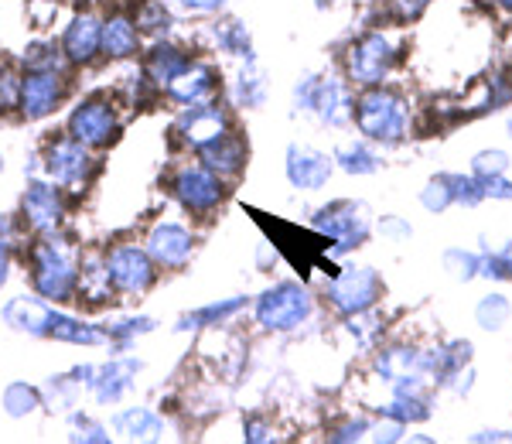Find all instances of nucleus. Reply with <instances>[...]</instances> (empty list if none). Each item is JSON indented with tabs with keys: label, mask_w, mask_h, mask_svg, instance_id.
<instances>
[{
	"label": "nucleus",
	"mask_w": 512,
	"mask_h": 444,
	"mask_svg": "<svg viewBox=\"0 0 512 444\" xmlns=\"http://www.w3.org/2000/svg\"><path fill=\"white\" fill-rule=\"evenodd\" d=\"M79 257H82V246L72 243L69 236L62 233L35 236V243L24 253L31 291L52 304H76Z\"/></svg>",
	"instance_id": "1"
},
{
	"label": "nucleus",
	"mask_w": 512,
	"mask_h": 444,
	"mask_svg": "<svg viewBox=\"0 0 512 444\" xmlns=\"http://www.w3.org/2000/svg\"><path fill=\"white\" fill-rule=\"evenodd\" d=\"M168 192L188 216L209 219L216 216L226 202V178H219L212 168H205L202 161H181L168 175Z\"/></svg>",
	"instance_id": "2"
},
{
	"label": "nucleus",
	"mask_w": 512,
	"mask_h": 444,
	"mask_svg": "<svg viewBox=\"0 0 512 444\" xmlns=\"http://www.w3.org/2000/svg\"><path fill=\"white\" fill-rule=\"evenodd\" d=\"M103 263H106V277H110L117 298H144V294L154 291V284H158V277H161L158 263L151 260L144 243H134V240L106 246Z\"/></svg>",
	"instance_id": "3"
},
{
	"label": "nucleus",
	"mask_w": 512,
	"mask_h": 444,
	"mask_svg": "<svg viewBox=\"0 0 512 444\" xmlns=\"http://www.w3.org/2000/svg\"><path fill=\"white\" fill-rule=\"evenodd\" d=\"M41 175L48 178V182H55L62 188L65 195H79L86 192L89 182H93L96 175V154L89 151L86 144L72 141L69 134L62 137H52V141L45 144V151H41Z\"/></svg>",
	"instance_id": "4"
},
{
	"label": "nucleus",
	"mask_w": 512,
	"mask_h": 444,
	"mask_svg": "<svg viewBox=\"0 0 512 444\" xmlns=\"http://www.w3.org/2000/svg\"><path fill=\"white\" fill-rule=\"evenodd\" d=\"M311 308L315 301H311L308 287L297 281H280L253 301V322L263 332H294L311 318Z\"/></svg>",
	"instance_id": "5"
},
{
	"label": "nucleus",
	"mask_w": 512,
	"mask_h": 444,
	"mask_svg": "<svg viewBox=\"0 0 512 444\" xmlns=\"http://www.w3.org/2000/svg\"><path fill=\"white\" fill-rule=\"evenodd\" d=\"M120 110L110 96L93 93V96H82V100L72 106L69 117H65V134L72 141L86 144L89 151H103L120 137Z\"/></svg>",
	"instance_id": "6"
},
{
	"label": "nucleus",
	"mask_w": 512,
	"mask_h": 444,
	"mask_svg": "<svg viewBox=\"0 0 512 444\" xmlns=\"http://www.w3.org/2000/svg\"><path fill=\"white\" fill-rule=\"evenodd\" d=\"M352 120H355V127H359V134L369 137V141L396 144L407 134V106H403L400 96L386 93V89H376V86H369L366 93L355 100Z\"/></svg>",
	"instance_id": "7"
},
{
	"label": "nucleus",
	"mask_w": 512,
	"mask_h": 444,
	"mask_svg": "<svg viewBox=\"0 0 512 444\" xmlns=\"http://www.w3.org/2000/svg\"><path fill=\"white\" fill-rule=\"evenodd\" d=\"M233 113L222 100H209V103H195L185 106L178 113L175 123H171V137H175L178 147L185 151H202V147L222 141V137L233 134Z\"/></svg>",
	"instance_id": "8"
},
{
	"label": "nucleus",
	"mask_w": 512,
	"mask_h": 444,
	"mask_svg": "<svg viewBox=\"0 0 512 444\" xmlns=\"http://www.w3.org/2000/svg\"><path fill=\"white\" fill-rule=\"evenodd\" d=\"M65 212H69V195H65L59 185L48 182L45 175L28 178V188H24V195H21L18 219L31 236L62 233Z\"/></svg>",
	"instance_id": "9"
},
{
	"label": "nucleus",
	"mask_w": 512,
	"mask_h": 444,
	"mask_svg": "<svg viewBox=\"0 0 512 444\" xmlns=\"http://www.w3.org/2000/svg\"><path fill=\"white\" fill-rule=\"evenodd\" d=\"M294 106L304 113H315L321 123L328 127H345L352 120L355 100L349 86L338 79H321V76H304L294 89Z\"/></svg>",
	"instance_id": "10"
},
{
	"label": "nucleus",
	"mask_w": 512,
	"mask_h": 444,
	"mask_svg": "<svg viewBox=\"0 0 512 444\" xmlns=\"http://www.w3.org/2000/svg\"><path fill=\"white\" fill-rule=\"evenodd\" d=\"M144 250L151 253V260L158 263L161 274H181L188 270L195 250H198V236L188 222L181 219H158L144 236Z\"/></svg>",
	"instance_id": "11"
},
{
	"label": "nucleus",
	"mask_w": 512,
	"mask_h": 444,
	"mask_svg": "<svg viewBox=\"0 0 512 444\" xmlns=\"http://www.w3.org/2000/svg\"><path fill=\"white\" fill-rule=\"evenodd\" d=\"M69 96V76L65 69H21V100L18 117L28 123L48 120L55 110H62Z\"/></svg>",
	"instance_id": "12"
},
{
	"label": "nucleus",
	"mask_w": 512,
	"mask_h": 444,
	"mask_svg": "<svg viewBox=\"0 0 512 444\" xmlns=\"http://www.w3.org/2000/svg\"><path fill=\"white\" fill-rule=\"evenodd\" d=\"M140 373H144V359L127 356V352H113L106 363H93V369H89V400L99 407H120L127 400V393L137 386Z\"/></svg>",
	"instance_id": "13"
},
{
	"label": "nucleus",
	"mask_w": 512,
	"mask_h": 444,
	"mask_svg": "<svg viewBox=\"0 0 512 444\" xmlns=\"http://www.w3.org/2000/svg\"><path fill=\"white\" fill-rule=\"evenodd\" d=\"M311 226H315V233L335 243L328 253L342 257V253L355 250V246L369 236V212H366V205H359V202H332L315 212Z\"/></svg>",
	"instance_id": "14"
},
{
	"label": "nucleus",
	"mask_w": 512,
	"mask_h": 444,
	"mask_svg": "<svg viewBox=\"0 0 512 444\" xmlns=\"http://www.w3.org/2000/svg\"><path fill=\"white\" fill-rule=\"evenodd\" d=\"M379 291H383V284H379V274L373 267H345L325 284V298L345 318L373 308L379 301Z\"/></svg>",
	"instance_id": "15"
},
{
	"label": "nucleus",
	"mask_w": 512,
	"mask_h": 444,
	"mask_svg": "<svg viewBox=\"0 0 512 444\" xmlns=\"http://www.w3.org/2000/svg\"><path fill=\"white\" fill-rule=\"evenodd\" d=\"M59 52L72 69H86L96 59H103V14L89 11V7L72 14L69 24L62 28Z\"/></svg>",
	"instance_id": "16"
},
{
	"label": "nucleus",
	"mask_w": 512,
	"mask_h": 444,
	"mask_svg": "<svg viewBox=\"0 0 512 444\" xmlns=\"http://www.w3.org/2000/svg\"><path fill=\"white\" fill-rule=\"evenodd\" d=\"M219 89H222V76L216 65L205 59H192L161 89V96L168 103H175L178 110H185V106H195V103L219 100Z\"/></svg>",
	"instance_id": "17"
},
{
	"label": "nucleus",
	"mask_w": 512,
	"mask_h": 444,
	"mask_svg": "<svg viewBox=\"0 0 512 444\" xmlns=\"http://www.w3.org/2000/svg\"><path fill=\"white\" fill-rule=\"evenodd\" d=\"M59 304L38 298L35 291L31 294H14L0 304V322H4L11 332L28 335V339H48V328H52V315Z\"/></svg>",
	"instance_id": "18"
},
{
	"label": "nucleus",
	"mask_w": 512,
	"mask_h": 444,
	"mask_svg": "<svg viewBox=\"0 0 512 444\" xmlns=\"http://www.w3.org/2000/svg\"><path fill=\"white\" fill-rule=\"evenodd\" d=\"M393 65V45L383 35H366L359 38L345 55V69H349V82L355 86H379L383 76Z\"/></svg>",
	"instance_id": "19"
},
{
	"label": "nucleus",
	"mask_w": 512,
	"mask_h": 444,
	"mask_svg": "<svg viewBox=\"0 0 512 444\" xmlns=\"http://www.w3.org/2000/svg\"><path fill=\"white\" fill-rule=\"evenodd\" d=\"M332 168H335V161L308 144H291L284 154L287 182L294 188H301V192H318V188H325L328 178H332Z\"/></svg>",
	"instance_id": "20"
},
{
	"label": "nucleus",
	"mask_w": 512,
	"mask_h": 444,
	"mask_svg": "<svg viewBox=\"0 0 512 444\" xmlns=\"http://www.w3.org/2000/svg\"><path fill=\"white\" fill-rule=\"evenodd\" d=\"M144 55V35L130 11H110L103 18V59L130 62Z\"/></svg>",
	"instance_id": "21"
},
{
	"label": "nucleus",
	"mask_w": 512,
	"mask_h": 444,
	"mask_svg": "<svg viewBox=\"0 0 512 444\" xmlns=\"http://www.w3.org/2000/svg\"><path fill=\"white\" fill-rule=\"evenodd\" d=\"M117 291H113L110 277H106L103 250H86L79 257V284H76V304L82 308H106Z\"/></svg>",
	"instance_id": "22"
},
{
	"label": "nucleus",
	"mask_w": 512,
	"mask_h": 444,
	"mask_svg": "<svg viewBox=\"0 0 512 444\" xmlns=\"http://www.w3.org/2000/svg\"><path fill=\"white\" fill-rule=\"evenodd\" d=\"M110 431L123 441H164L168 434V421L154 407H123L110 417Z\"/></svg>",
	"instance_id": "23"
},
{
	"label": "nucleus",
	"mask_w": 512,
	"mask_h": 444,
	"mask_svg": "<svg viewBox=\"0 0 512 444\" xmlns=\"http://www.w3.org/2000/svg\"><path fill=\"white\" fill-rule=\"evenodd\" d=\"M188 62H192V52H188V48L175 45L171 38H158V41H151V48L144 52L140 69H144V76L151 79V86L161 93V89L168 86Z\"/></svg>",
	"instance_id": "24"
},
{
	"label": "nucleus",
	"mask_w": 512,
	"mask_h": 444,
	"mask_svg": "<svg viewBox=\"0 0 512 444\" xmlns=\"http://www.w3.org/2000/svg\"><path fill=\"white\" fill-rule=\"evenodd\" d=\"M246 304H250V298H243V294H233V298H216V301L202 304V308L185 311V315L175 322V332L188 335V332H205V328H219V325L233 322Z\"/></svg>",
	"instance_id": "25"
},
{
	"label": "nucleus",
	"mask_w": 512,
	"mask_h": 444,
	"mask_svg": "<svg viewBox=\"0 0 512 444\" xmlns=\"http://www.w3.org/2000/svg\"><path fill=\"white\" fill-rule=\"evenodd\" d=\"M48 339L62 342V345H79V349H99V345H106L103 325L86 322L82 315H69V311H62V304L55 308V315H52Z\"/></svg>",
	"instance_id": "26"
},
{
	"label": "nucleus",
	"mask_w": 512,
	"mask_h": 444,
	"mask_svg": "<svg viewBox=\"0 0 512 444\" xmlns=\"http://www.w3.org/2000/svg\"><path fill=\"white\" fill-rule=\"evenodd\" d=\"M246 141L236 134H229V137H222V141L216 144H209V147H202V151H195V158L205 164V168H212L219 178H236L239 171L246 168Z\"/></svg>",
	"instance_id": "27"
},
{
	"label": "nucleus",
	"mask_w": 512,
	"mask_h": 444,
	"mask_svg": "<svg viewBox=\"0 0 512 444\" xmlns=\"http://www.w3.org/2000/svg\"><path fill=\"white\" fill-rule=\"evenodd\" d=\"M209 41H212V48L216 52H226V55H233V59L239 62H250L256 59L253 55V38H250V28H246L243 21H236V18H216L209 24Z\"/></svg>",
	"instance_id": "28"
},
{
	"label": "nucleus",
	"mask_w": 512,
	"mask_h": 444,
	"mask_svg": "<svg viewBox=\"0 0 512 444\" xmlns=\"http://www.w3.org/2000/svg\"><path fill=\"white\" fill-rule=\"evenodd\" d=\"M158 332V318L154 315H120V318H110L103 322V335H106V345L113 352H130L137 345V339L144 335Z\"/></svg>",
	"instance_id": "29"
},
{
	"label": "nucleus",
	"mask_w": 512,
	"mask_h": 444,
	"mask_svg": "<svg viewBox=\"0 0 512 444\" xmlns=\"http://www.w3.org/2000/svg\"><path fill=\"white\" fill-rule=\"evenodd\" d=\"M229 103L243 106V110H256V106L267 103V76H263L256 59L239 65V72L229 82Z\"/></svg>",
	"instance_id": "30"
},
{
	"label": "nucleus",
	"mask_w": 512,
	"mask_h": 444,
	"mask_svg": "<svg viewBox=\"0 0 512 444\" xmlns=\"http://www.w3.org/2000/svg\"><path fill=\"white\" fill-rule=\"evenodd\" d=\"M82 393L86 390H82V383L69 369V373H55L41 383V404H45V410H52V414H69V410L79 407Z\"/></svg>",
	"instance_id": "31"
},
{
	"label": "nucleus",
	"mask_w": 512,
	"mask_h": 444,
	"mask_svg": "<svg viewBox=\"0 0 512 444\" xmlns=\"http://www.w3.org/2000/svg\"><path fill=\"white\" fill-rule=\"evenodd\" d=\"M0 407H4V414L11 417V421H28L38 410H45V404H41V386L28 380L7 383L4 393H0Z\"/></svg>",
	"instance_id": "32"
},
{
	"label": "nucleus",
	"mask_w": 512,
	"mask_h": 444,
	"mask_svg": "<svg viewBox=\"0 0 512 444\" xmlns=\"http://www.w3.org/2000/svg\"><path fill=\"white\" fill-rule=\"evenodd\" d=\"M140 28V35H151L154 41L158 38H168L171 28H175V14H171V7L164 4V0H140L137 11H130Z\"/></svg>",
	"instance_id": "33"
},
{
	"label": "nucleus",
	"mask_w": 512,
	"mask_h": 444,
	"mask_svg": "<svg viewBox=\"0 0 512 444\" xmlns=\"http://www.w3.org/2000/svg\"><path fill=\"white\" fill-rule=\"evenodd\" d=\"M65 421H69V438L72 444H110L113 441V434H110V424H103V421H96L89 410H69L65 414Z\"/></svg>",
	"instance_id": "34"
},
{
	"label": "nucleus",
	"mask_w": 512,
	"mask_h": 444,
	"mask_svg": "<svg viewBox=\"0 0 512 444\" xmlns=\"http://www.w3.org/2000/svg\"><path fill=\"white\" fill-rule=\"evenodd\" d=\"M338 168L349 171V175H373V171H379V158L376 151L369 147L366 141H345L342 147L335 151L332 158Z\"/></svg>",
	"instance_id": "35"
},
{
	"label": "nucleus",
	"mask_w": 512,
	"mask_h": 444,
	"mask_svg": "<svg viewBox=\"0 0 512 444\" xmlns=\"http://www.w3.org/2000/svg\"><path fill=\"white\" fill-rule=\"evenodd\" d=\"M65 59L55 41H35V45L24 48L21 69H62Z\"/></svg>",
	"instance_id": "36"
},
{
	"label": "nucleus",
	"mask_w": 512,
	"mask_h": 444,
	"mask_svg": "<svg viewBox=\"0 0 512 444\" xmlns=\"http://www.w3.org/2000/svg\"><path fill=\"white\" fill-rule=\"evenodd\" d=\"M18 100H21V69L0 62V117L18 113Z\"/></svg>",
	"instance_id": "37"
},
{
	"label": "nucleus",
	"mask_w": 512,
	"mask_h": 444,
	"mask_svg": "<svg viewBox=\"0 0 512 444\" xmlns=\"http://www.w3.org/2000/svg\"><path fill=\"white\" fill-rule=\"evenodd\" d=\"M506 318H509V301L499 298V294H492V298L478 304V325L482 328H502Z\"/></svg>",
	"instance_id": "38"
},
{
	"label": "nucleus",
	"mask_w": 512,
	"mask_h": 444,
	"mask_svg": "<svg viewBox=\"0 0 512 444\" xmlns=\"http://www.w3.org/2000/svg\"><path fill=\"white\" fill-rule=\"evenodd\" d=\"M164 4L181 14H195V18H216L226 7V0H164Z\"/></svg>",
	"instance_id": "39"
},
{
	"label": "nucleus",
	"mask_w": 512,
	"mask_h": 444,
	"mask_svg": "<svg viewBox=\"0 0 512 444\" xmlns=\"http://www.w3.org/2000/svg\"><path fill=\"white\" fill-rule=\"evenodd\" d=\"M502 171H506V154L502 151H485L475 158V175L482 178H499Z\"/></svg>",
	"instance_id": "40"
},
{
	"label": "nucleus",
	"mask_w": 512,
	"mask_h": 444,
	"mask_svg": "<svg viewBox=\"0 0 512 444\" xmlns=\"http://www.w3.org/2000/svg\"><path fill=\"white\" fill-rule=\"evenodd\" d=\"M243 441L246 444L274 441V427H270L267 421H260V417H246V421H243Z\"/></svg>",
	"instance_id": "41"
},
{
	"label": "nucleus",
	"mask_w": 512,
	"mask_h": 444,
	"mask_svg": "<svg viewBox=\"0 0 512 444\" xmlns=\"http://www.w3.org/2000/svg\"><path fill=\"white\" fill-rule=\"evenodd\" d=\"M454 199H451V188H448V182H434V185H427V192H424V205L431 212H441V209H448Z\"/></svg>",
	"instance_id": "42"
},
{
	"label": "nucleus",
	"mask_w": 512,
	"mask_h": 444,
	"mask_svg": "<svg viewBox=\"0 0 512 444\" xmlns=\"http://www.w3.org/2000/svg\"><path fill=\"white\" fill-rule=\"evenodd\" d=\"M366 434H369V424L362 421V417H352V421L338 424L328 438H332V441H359V438H366Z\"/></svg>",
	"instance_id": "43"
},
{
	"label": "nucleus",
	"mask_w": 512,
	"mask_h": 444,
	"mask_svg": "<svg viewBox=\"0 0 512 444\" xmlns=\"http://www.w3.org/2000/svg\"><path fill=\"white\" fill-rule=\"evenodd\" d=\"M444 263H448V267H451L458 277H472L475 270H478V260L472 257V253H461V250L448 253V257H444Z\"/></svg>",
	"instance_id": "44"
},
{
	"label": "nucleus",
	"mask_w": 512,
	"mask_h": 444,
	"mask_svg": "<svg viewBox=\"0 0 512 444\" xmlns=\"http://www.w3.org/2000/svg\"><path fill=\"white\" fill-rule=\"evenodd\" d=\"M11 270H14V250L0 243V291H4L7 281H11Z\"/></svg>",
	"instance_id": "45"
},
{
	"label": "nucleus",
	"mask_w": 512,
	"mask_h": 444,
	"mask_svg": "<svg viewBox=\"0 0 512 444\" xmlns=\"http://www.w3.org/2000/svg\"><path fill=\"white\" fill-rule=\"evenodd\" d=\"M393 7L400 18H417V14L427 7V0H393Z\"/></svg>",
	"instance_id": "46"
},
{
	"label": "nucleus",
	"mask_w": 512,
	"mask_h": 444,
	"mask_svg": "<svg viewBox=\"0 0 512 444\" xmlns=\"http://www.w3.org/2000/svg\"><path fill=\"white\" fill-rule=\"evenodd\" d=\"M383 236H393V240H407L410 236V226L407 222H400V219H383Z\"/></svg>",
	"instance_id": "47"
},
{
	"label": "nucleus",
	"mask_w": 512,
	"mask_h": 444,
	"mask_svg": "<svg viewBox=\"0 0 512 444\" xmlns=\"http://www.w3.org/2000/svg\"><path fill=\"white\" fill-rule=\"evenodd\" d=\"M4 168H7V161H4V151H0V175H4Z\"/></svg>",
	"instance_id": "48"
},
{
	"label": "nucleus",
	"mask_w": 512,
	"mask_h": 444,
	"mask_svg": "<svg viewBox=\"0 0 512 444\" xmlns=\"http://www.w3.org/2000/svg\"><path fill=\"white\" fill-rule=\"evenodd\" d=\"M76 4H96V0H76Z\"/></svg>",
	"instance_id": "49"
},
{
	"label": "nucleus",
	"mask_w": 512,
	"mask_h": 444,
	"mask_svg": "<svg viewBox=\"0 0 512 444\" xmlns=\"http://www.w3.org/2000/svg\"><path fill=\"white\" fill-rule=\"evenodd\" d=\"M315 4H318V7H325V4H328V0H315Z\"/></svg>",
	"instance_id": "50"
},
{
	"label": "nucleus",
	"mask_w": 512,
	"mask_h": 444,
	"mask_svg": "<svg viewBox=\"0 0 512 444\" xmlns=\"http://www.w3.org/2000/svg\"><path fill=\"white\" fill-rule=\"evenodd\" d=\"M502 4H506V7H512V0H502Z\"/></svg>",
	"instance_id": "51"
},
{
	"label": "nucleus",
	"mask_w": 512,
	"mask_h": 444,
	"mask_svg": "<svg viewBox=\"0 0 512 444\" xmlns=\"http://www.w3.org/2000/svg\"><path fill=\"white\" fill-rule=\"evenodd\" d=\"M45 4H55V0H45Z\"/></svg>",
	"instance_id": "52"
},
{
	"label": "nucleus",
	"mask_w": 512,
	"mask_h": 444,
	"mask_svg": "<svg viewBox=\"0 0 512 444\" xmlns=\"http://www.w3.org/2000/svg\"><path fill=\"white\" fill-rule=\"evenodd\" d=\"M509 260H512V250H509Z\"/></svg>",
	"instance_id": "53"
},
{
	"label": "nucleus",
	"mask_w": 512,
	"mask_h": 444,
	"mask_svg": "<svg viewBox=\"0 0 512 444\" xmlns=\"http://www.w3.org/2000/svg\"><path fill=\"white\" fill-rule=\"evenodd\" d=\"M509 130H512V123H509Z\"/></svg>",
	"instance_id": "54"
}]
</instances>
